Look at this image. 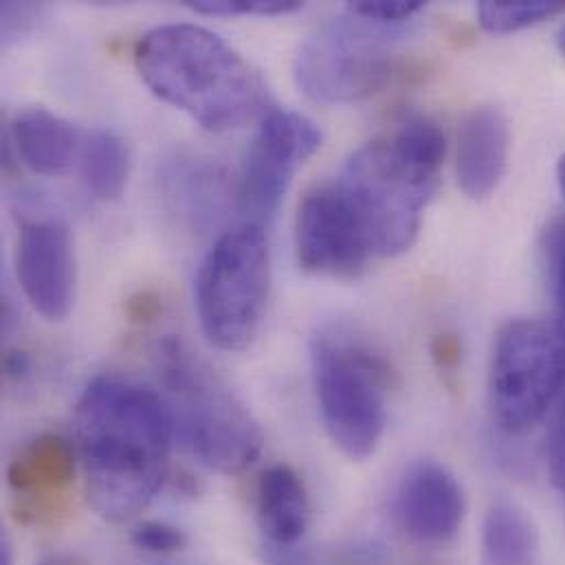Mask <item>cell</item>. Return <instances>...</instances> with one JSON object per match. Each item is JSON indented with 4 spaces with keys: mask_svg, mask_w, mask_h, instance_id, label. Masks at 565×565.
Masks as SVG:
<instances>
[{
    "mask_svg": "<svg viewBox=\"0 0 565 565\" xmlns=\"http://www.w3.org/2000/svg\"><path fill=\"white\" fill-rule=\"evenodd\" d=\"M403 26L381 24L348 7L310 33L292 64L299 90L317 104H352L379 93L392 77Z\"/></svg>",
    "mask_w": 565,
    "mask_h": 565,
    "instance_id": "52a82bcc",
    "label": "cell"
},
{
    "mask_svg": "<svg viewBox=\"0 0 565 565\" xmlns=\"http://www.w3.org/2000/svg\"><path fill=\"white\" fill-rule=\"evenodd\" d=\"M256 518L267 546H297L310 524V500L301 478L286 465L269 467L256 489Z\"/></svg>",
    "mask_w": 565,
    "mask_h": 565,
    "instance_id": "2e32d148",
    "label": "cell"
},
{
    "mask_svg": "<svg viewBox=\"0 0 565 565\" xmlns=\"http://www.w3.org/2000/svg\"><path fill=\"white\" fill-rule=\"evenodd\" d=\"M75 451L60 436H40L24 445L7 469V484L31 511L53 507L73 484Z\"/></svg>",
    "mask_w": 565,
    "mask_h": 565,
    "instance_id": "5bb4252c",
    "label": "cell"
},
{
    "mask_svg": "<svg viewBox=\"0 0 565 565\" xmlns=\"http://www.w3.org/2000/svg\"><path fill=\"white\" fill-rule=\"evenodd\" d=\"M509 150L511 128L502 108H473L458 135L456 172L460 190L473 201L489 199L507 174Z\"/></svg>",
    "mask_w": 565,
    "mask_h": 565,
    "instance_id": "4fadbf2b",
    "label": "cell"
},
{
    "mask_svg": "<svg viewBox=\"0 0 565 565\" xmlns=\"http://www.w3.org/2000/svg\"><path fill=\"white\" fill-rule=\"evenodd\" d=\"M295 249L303 271L326 278H356L374 256L339 183L315 185L303 196L295 223Z\"/></svg>",
    "mask_w": 565,
    "mask_h": 565,
    "instance_id": "30bf717a",
    "label": "cell"
},
{
    "mask_svg": "<svg viewBox=\"0 0 565 565\" xmlns=\"http://www.w3.org/2000/svg\"><path fill=\"white\" fill-rule=\"evenodd\" d=\"M564 11L565 2H557V0H520V2L487 0L478 4V20L491 33H513V31H522L526 26L540 24Z\"/></svg>",
    "mask_w": 565,
    "mask_h": 565,
    "instance_id": "ffe728a7",
    "label": "cell"
},
{
    "mask_svg": "<svg viewBox=\"0 0 565 565\" xmlns=\"http://www.w3.org/2000/svg\"><path fill=\"white\" fill-rule=\"evenodd\" d=\"M11 139L22 163L42 177L66 172L84 146L79 130L71 121L42 106H31L15 115Z\"/></svg>",
    "mask_w": 565,
    "mask_h": 565,
    "instance_id": "9a60e30c",
    "label": "cell"
},
{
    "mask_svg": "<svg viewBox=\"0 0 565 565\" xmlns=\"http://www.w3.org/2000/svg\"><path fill=\"white\" fill-rule=\"evenodd\" d=\"M42 7L40 4H29V2H4L0 7V15H2V42H11L18 40L20 35H24L26 31H31L35 26V22L42 15Z\"/></svg>",
    "mask_w": 565,
    "mask_h": 565,
    "instance_id": "cb8c5ba5",
    "label": "cell"
},
{
    "mask_svg": "<svg viewBox=\"0 0 565 565\" xmlns=\"http://www.w3.org/2000/svg\"><path fill=\"white\" fill-rule=\"evenodd\" d=\"M319 146L321 130L306 115L288 108L265 113L247 150L238 183V201L247 223L265 227L276 216L297 168Z\"/></svg>",
    "mask_w": 565,
    "mask_h": 565,
    "instance_id": "9c48e42d",
    "label": "cell"
},
{
    "mask_svg": "<svg viewBox=\"0 0 565 565\" xmlns=\"http://www.w3.org/2000/svg\"><path fill=\"white\" fill-rule=\"evenodd\" d=\"M15 274L33 310L49 321H62L75 297V260L66 223L26 221L18 236Z\"/></svg>",
    "mask_w": 565,
    "mask_h": 565,
    "instance_id": "7c38bea8",
    "label": "cell"
},
{
    "mask_svg": "<svg viewBox=\"0 0 565 565\" xmlns=\"http://www.w3.org/2000/svg\"><path fill=\"white\" fill-rule=\"evenodd\" d=\"M390 511L396 529L412 542L445 546L462 526L467 500L462 484L445 465L418 460L398 478Z\"/></svg>",
    "mask_w": 565,
    "mask_h": 565,
    "instance_id": "8fae6325",
    "label": "cell"
},
{
    "mask_svg": "<svg viewBox=\"0 0 565 565\" xmlns=\"http://www.w3.org/2000/svg\"><path fill=\"white\" fill-rule=\"evenodd\" d=\"M263 555H265V564L267 565H317L312 555L297 546H263Z\"/></svg>",
    "mask_w": 565,
    "mask_h": 565,
    "instance_id": "d4e9b609",
    "label": "cell"
},
{
    "mask_svg": "<svg viewBox=\"0 0 565 565\" xmlns=\"http://www.w3.org/2000/svg\"><path fill=\"white\" fill-rule=\"evenodd\" d=\"M143 84L207 130L241 128L265 110L263 75L218 33L201 24H161L135 49Z\"/></svg>",
    "mask_w": 565,
    "mask_h": 565,
    "instance_id": "3957f363",
    "label": "cell"
},
{
    "mask_svg": "<svg viewBox=\"0 0 565 565\" xmlns=\"http://www.w3.org/2000/svg\"><path fill=\"white\" fill-rule=\"evenodd\" d=\"M557 181H559V190H562L565 201V154L559 159V166H557Z\"/></svg>",
    "mask_w": 565,
    "mask_h": 565,
    "instance_id": "4316f807",
    "label": "cell"
},
{
    "mask_svg": "<svg viewBox=\"0 0 565 565\" xmlns=\"http://www.w3.org/2000/svg\"><path fill=\"white\" fill-rule=\"evenodd\" d=\"M445 150L443 130L412 115L392 137L372 139L350 154L337 183L374 256L394 258L416 243L423 212L438 190Z\"/></svg>",
    "mask_w": 565,
    "mask_h": 565,
    "instance_id": "7a4b0ae2",
    "label": "cell"
},
{
    "mask_svg": "<svg viewBox=\"0 0 565 565\" xmlns=\"http://www.w3.org/2000/svg\"><path fill=\"white\" fill-rule=\"evenodd\" d=\"M557 46H559V53L565 57V22L564 26L559 29V33H557Z\"/></svg>",
    "mask_w": 565,
    "mask_h": 565,
    "instance_id": "83f0119b",
    "label": "cell"
},
{
    "mask_svg": "<svg viewBox=\"0 0 565 565\" xmlns=\"http://www.w3.org/2000/svg\"><path fill=\"white\" fill-rule=\"evenodd\" d=\"M174 163L168 179L170 199L185 210V216L201 223L218 212L223 196V177L207 163Z\"/></svg>",
    "mask_w": 565,
    "mask_h": 565,
    "instance_id": "d6986e66",
    "label": "cell"
},
{
    "mask_svg": "<svg viewBox=\"0 0 565 565\" xmlns=\"http://www.w3.org/2000/svg\"><path fill=\"white\" fill-rule=\"evenodd\" d=\"M154 359L174 427L196 460L223 476L247 471L265 436L245 403L177 337H163Z\"/></svg>",
    "mask_w": 565,
    "mask_h": 565,
    "instance_id": "277c9868",
    "label": "cell"
},
{
    "mask_svg": "<svg viewBox=\"0 0 565 565\" xmlns=\"http://www.w3.org/2000/svg\"><path fill=\"white\" fill-rule=\"evenodd\" d=\"M49 565H60V564H49Z\"/></svg>",
    "mask_w": 565,
    "mask_h": 565,
    "instance_id": "f1b7e54d",
    "label": "cell"
},
{
    "mask_svg": "<svg viewBox=\"0 0 565 565\" xmlns=\"http://www.w3.org/2000/svg\"><path fill=\"white\" fill-rule=\"evenodd\" d=\"M553 274H555V290H557V299H559V306H562V317H564V330L565 334V236H557V243H555V252H553Z\"/></svg>",
    "mask_w": 565,
    "mask_h": 565,
    "instance_id": "484cf974",
    "label": "cell"
},
{
    "mask_svg": "<svg viewBox=\"0 0 565 565\" xmlns=\"http://www.w3.org/2000/svg\"><path fill=\"white\" fill-rule=\"evenodd\" d=\"M345 7L350 11L363 15V18L374 20V22L392 24V26H403L418 11H423L425 4L423 2H407V0H394V2H387V0H381V2L363 0V2H348Z\"/></svg>",
    "mask_w": 565,
    "mask_h": 565,
    "instance_id": "603a6c76",
    "label": "cell"
},
{
    "mask_svg": "<svg viewBox=\"0 0 565 565\" xmlns=\"http://www.w3.org/2000/svg\"><path fill=\"white\" fill-rule=\"evenodd\" d=\"M310 367L323 427L352 460L370 458L387 423V365L374 348L341 323L310 339Z\"/></svg>",
    "mask_w": 565,
    "mask_h": 565,
    "instance_id": "5b68a950",
    "label": "cell"
},
{
    "mask_svg": "<svg viewBox=\"0 0 565 565\" xmlns=\"http://www.w3.org/2000/svg\"><path fill=\"white\" fill-rule=\"evenodd\" d=\"M271 288L265 227L243 221L212 245L201 263L194 299L201 328L225 352L247 350L260 332Z\"/></svg>",
    "mask_w": 565,
    "mask_h": 565,
    "instance_id": "8992f818",
    "label": "cell"
},
{
    "mask_svg": "<svg viewBox=\"0 0 565 565\" xmlns=\"http://www.w3.org/2000/svg\"><path fill=\"white\" fill-rule=\"evenodd\" d=\"M132 544L150 555H170L188 544L183 531L166 522H143L132 533Z\"/></svg>",
    "mask_w": 565,
    "mask_h": 565,
    "instance_id": "7402d4cb",
    "label": "cell"
},
{
    "mask_svg": "<svg viewBox=\"0 0 565 565\" xmlns=\"http://www.w3.org/2000/svg\"><path fill=\"white\" fill-rule=\"evenodd\" d=\"M203 15H286L301 9L297 0H199L190 2Z\"/></svg>",
    "mask_w": 565,
    "mask_h": 565,
    "instance_id": "44dd1931",
    "label": "cell"
},
{
    "mask_svg": "<svg viewBox=\"0 0 565 565\" xmlns=\"http://www.w3.org/2000/svg\"><path fill=\"white\" fill-rule=\"evenodd\" d=\"M177 436L166 398L152 387L102 374L75 409V451L93 509L108 522L141 513L161 491Z\"/></svg>",
    "mask_w": 565,
    "mask_h": 565,
    "instance_id": "6da1fadb",
    "label": "cell"
},
{
    "mask_svg": "<svg viewBox=\"0 0 565 565\" xmlns=\"http://www.w3.org/2000/svg\"><path fill=\"white\" fill-rule=\"evenodd\" d=\"M482 564L540 565V535L531 518L511 502L489 509L482 524Z\"/></svg>",
    "mask_w": 565,
    "mask_h": 565,
    "instance_id": "e0dca14e",
    "label": "cell"
},
{
    "mask_svg": "<svg viewBox=\"0 0 565 565\" xmlns=\"http://www.w3.org/2000/svg\"><path fill=\"white\" fill-rule=\"evenodd\" d=\"M565 383V334L544 319H513L495 337L489 367L491 412L507 434L533 429Z\"/></svg>",
    "mask_w": 565,
    "mask_h": 565,
    "instance_id": "ba28073f",
    "label": "cell"
},
{
    "mask_svg": "<svg viewBox=\"0 0 565 565\" xmlns=\"http://www.w3.org/2000/svg\"><path fill=\"white\" fill-rule=\"evenodd\" d=\"M82 181L86 192L104 203L117 201L128 183L130 157L113 130H95L82 146Z\"/></svg>",
    "mask_w": 565,
    "mask_h": 565,
    "instance_id": "ac0fdd59",
    "label": "cell"
}]
</instances>
